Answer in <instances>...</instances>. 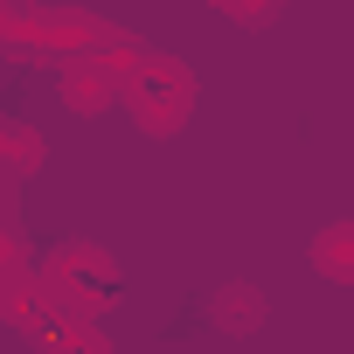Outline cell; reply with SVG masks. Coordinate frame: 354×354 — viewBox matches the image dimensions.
<instances>
[{"label":"cell","mask_w":354,"mask_h":354,"mask_svg":"<svg viewBox=\"0 0 354 354\" xmlns=\"http://www.w3.org/2000/svg\"><path fill=\"white\" fill-rule=\"evenodd\" d=\"M132 35L84 15V8H21V15H0V56H21V63H104L111 77L132 63Z\"/></svg>","instance_id":"1"},{"label":"cell","mask_w":354,"mask_h":354,"mask_svg":"<svg viewBox=\"0 0 354 354\" xmlns=\"http://www.w3.org/2000/svg\"><path fill=\"white\" fill-rule=\"evenodd\" d=\"M118 97H125V111H132V125L146 132V139H174L188 118H195V77L174 63V56H160V49H132V63L118 70Z\"/></svg>","instance_id":"2"},{"label":"cell","mask_w":354,"mask_h":354,"mask_svg":"<svg viewBox=\"0 0 354 354\" xmlns=\"http://www.w3.org/2000/svg\"><path fill=\"white\" fill-rule=\"evenodd\" d=\"M70 313H104V306H118L125 299V264L104 250V243H91V236H70V243H56L49 250V264L35 271Z\"/></svg>","instance_id":"3"},{"label":"cell","mask_w":354,"mask_h":354,"mask_svg":"<svg viewBox=\"0 0 354 354\" xmlns=\"http://www.w3.org/2000/svg\"><path fill=\"white\" fill-rule=\"evenodd\" d=\"M111 97H118V77L104 70V63H63V104H70V118H104L111 111Z\"/></svg>","instance_id":"4"},{"label":"cell","mask_w":354,"mask_h":354,"mask_svg":"<svg viewBox=\"0 0 354 354\" xmlns=\"http://www.w3.org/2000/svg\"><path fill=\"white\" fill-rule=\"evenodd\" d=\"M209 319H216L223 333H257V326H264V292H257V285H243V278H230V285H216Z\"/></svg>","instance_id":"5"},{"label":"cell","mask_w":354,"mask_h":354,"mask_svg":"<svg viewBox=\"0 0 354 354\" xmlns=\"http://www.w3.org/2000/svg\"><path fill=\"white\" fill-rule=\"evenodd\" d=\"M49 160V139L21 118H0V174H15V181H28V174H42Z\"/></svg>","instance_id":"6"},{"label":"cell","mask_w":354,"mask_h":354,"mask_svg":"<svg viewBox=\"0 0 354 354\" xmlns=\"http://www.w3.org/2000/svg\"><path fill=\"white\" fill-rule=\"evenodd\" d=\"M313 264H319L326 278L354 285V223H333V230H319V236H313Z\"/></svg>","instance_id":"7"},{"label":"cell","mask_w":354,"mask_h":354,"mask_svg":"<svg viewBox=\"0 0 354 354\" xmlns=\"http://www.w3.org/2000/svg\"><path fill=\"white\" fill-rule=\"evenodd\" d=\"M42 354H111V340L91 326V313H70V319H63V333H56Z\"/></svg>","instance_id":"8"},{"label":"cell","mask_w":354,"mask_h":354,"mask_svg":"<svg viewBox=\"0 0 354 354\" xmlns=\"http://www.w3.org/2000/svg\"><path fill=\"white\" fill-rule=\"evenodd\" d=\"M216 15H230L236 28H271L278 21V0H209Z\"/></svg>","instance_id":"9"},{"label":"cell","mask_w":354,"mask_h":354,"mask_svg":"<svg viewBox=\"0 0 354 354\" xmlns=\"http://www.w3.org/2000/svg\"><path fill=\"white\" fill-rule=\"evenodd\" d=\"M0 271H28V250H21V223L8 216V188H0Z\"/></svg>","instance_id":"10"}]
</instances>
